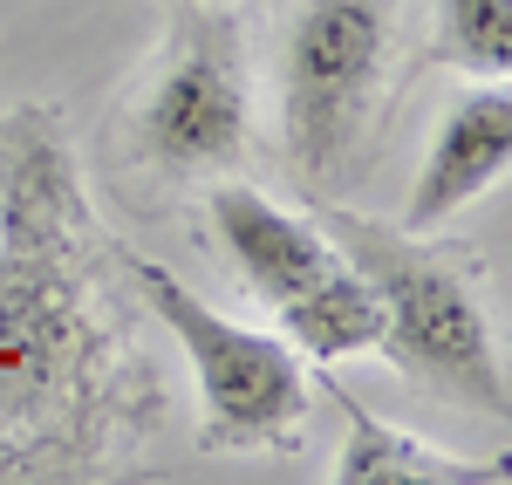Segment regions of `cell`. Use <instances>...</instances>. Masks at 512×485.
I'll return each instance as SVG.
<instances>
[{"instance_id": "6da1fadb", "label": "cell", "mask_w": 512, "mask_h": 485, "mask_svg": "<svg viewBox=\"0 0 512 485\" xmlns=\"http://www.w3.org/2000/svg\"><path fill=\"white\" fill-rule=\"evenodd\" d=\"M110 240L89 226L55 110L0 117V445L28 479L96 472L110 424V356L96 274Z\"/></svg>"}, {"instance_id": "7a4b0ae2", "label": "cell", "mask_w": 512, "mask_h": 485, "mask_svg": "<svg viewBox=\"0 0 512 485\" xmlns=\"http://www.w3.org/2000/svg\"><path fill=\"white\" fill-rule=\"evenodd\" d=\"M315 226L342 246V260L376 294V315H383L376 349L390 356L396 376H410L417 390H431L444 404L506 424L512 390H506V363H499L492 315L478 301L472 267L458 253L431 246L424 233L383 226V219L349 212V205L315 199Z\"/></svg>"}, {"instance_id": "3957f363", "label": "cell", "mask_w": 512, "mask_h": 485, "mask_svg": "<svg viewBox=\"0 0 512 485\" xmlns=\"http://www.w3.org/2000/svg\"><path fill=\"white\" fill-rule=\"evenodd\" d=\"M396 55V0H294L280 35V151L321 192L342 178L383 110Z\"/></svg>"}, {"instance_id": "277c9868", "label": "cell", "mask_w": 512, "mask_h": 485, "mask_svg": "<svg viewBox=\"0 0 512 485\" xmlns=\"http://www.w3.org/2000/svg\"><path fill=\"white\" fill-rule=\"evenodd\" d=\"M117 274L137 287V301L158 315V328L178 342V356L192 369L198 390V438L212 451H280L301 438L308 417V369L301 356L267 335V328H239L212 301H198L171 267L117 246Z\"/></svg>"}, {"instance_id": "5b68a950", "label": "cell", "mask_w": 512, "mask_h": 485, "mask_svg": "<svg viewBox=\"0 0 512 485\" xmlns=\"http://www.w3.org/2000/svg\"><path fill=\"white\" fill-rule=\"evenodd\" d=\"M130 164L158 178H205L233 171L253 144V62L246 35L226 7L185 0L164 28L151 69L123 110Z\"/></svg>"}, {"instance_id": "8992f818", "label": "cell", "mask_w": 512, "mask_h": 485, "mask_svg": "<svg viewBox=\"0 0 512 485\" xmlns=\"http://www.w3.org/2000/svg\"><path fill=\"white\" fill-rule=\"evenodd\" d=\"M212 233L226 246V260L239 267V281L253 287L267 308H287L301 294H315L328 274H342V246L321 233L315 219L274 205L260 185H212Z\"/></svg>"}, {"instance_id": "52a82bcc", "label": "cell", "mask_w": 512, "mask_h": 485, "mask_svg": "<svg viewBox=\"0 0 512 485\" xmlns=\"http://www.w3.org/2000/svg\"><path fill=\"white\" fill-rule=\"evenodd\" d=\"M512 164V89L506 76H472V89L444 110L431 151H424V171L410 185V205H403V226L410 233H431L451 212H465L472 199H485Z\"/></svg>"}, {"instance_id": "ba28073f", "label": "cell", "mask_w": 512, "mask_h": 485, "mask_svg": "<svg viewBox=\"0 0 512 485\" xmlns=\"http://www.w3.org/2000/svg\"><path fill=\"white\" fill-rule=\"evenodd\" d=\"M328 397L349 417V438H342L335 472H328L335 485H506L512 479L506 458H458V451L424 445V438L383 424L376 410H362L349 390H335V383H328Z\"/></svg>"}, {"instance_id": "9c48e42d", "label": "cell", "mask_w": 512, "mask_h": 485, "mask_svg": "<svg viewBox=\"0 0 512 485\" xmlns=\"http://www.w3.org/2000/svg\"><path fill=\"white\" fill-rule=\"evenodd\" d=\"M274 328H280V342H287L301 363L335 369V363H349V356H369V349H376L383 315H376V294L362 287V274L342 267V274H328L315 294L274 308Z\"/></svg>"}, {"instance_id": "30bf717a", "label": "cell", "mask_w": 512, "mask_h": 485, "mask_svg": "<svg viewBox=\"0 0 512 485\" xmlns=\"http://www.w3.org/2000/svg\"><path fill=\"white\" fill-rule=\"evenodd\" d=\"M437 62L465 76H506L512 69V0H437Z\"/></svg>"}]
</instances>
